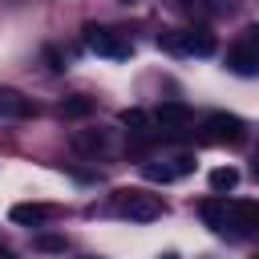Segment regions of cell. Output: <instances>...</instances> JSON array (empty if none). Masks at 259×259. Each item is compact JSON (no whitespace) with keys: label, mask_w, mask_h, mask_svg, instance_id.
<instances>
[{"label":"cell","mask_w":259,"mask_h":259,"mask_svg":"<svg viewBox=\"0 0 259 259\" xmlns=\"http://www.w3.org/2000/svg\"><path fill=\"white\" fill-rule=\"evenodd\" d=\"M198 214L219 235H251V231H259V202H247V198L219 194V198H206L198 206Z\"/></svg>","instance_id":"obj_1"},{"label":"cell","mask_w":259,"mask_h":259,"mask_svg":"<svg viewBox=\"0 0 259 259\" xmlns=\"http://www.w3.org/2000/svg\"><path fill=\"white\" fill-rule=\"evenodd\" d=\"M0 117L4 121H20V117H32V101L16 89H0Z\"/></svg>","instance_id":"obj_8"},{"label":"cell","mask_w":259,"mask_h":259,"mask_svg":"<svg viewBox=\"0 0 259 259\" xmlns=\"http://www.w3.org/2000/svg\"><path fill=\"white\" fill-rule=\"evenodd\" d=\"M89 109H93V101H89V97H69V101L61 105V113H65V117H85Z\"/></svg>","instance_id":"obj_14"},{"label":"cell","mask_w":259,"mask_h":259,"mask_svg":"<svg viewBox=\"0 0 259 259\" xmlns=\"http://www.w3.org/2000/svg\"><path fill=\"white\" fill-rule=\"evenodd\" d=\"M194 170V158L190 154H174V158H166V162H146L142 166V174L150 178V182H178V178H186Z\"/></svg>","instance_id":"obj_5"},{"label":"cell","mask_w":259,"mask_h":259,"mask_svg":"<svg viewBox=\"0 0 259 259\" xmlns=\"http://www.w3.org/2000/svg\"><path fill=\"white\" fill-rule=\"evenodd\" d=\"M227 69H231V73H239V77L259 73V57H255V49H251L247 40H239V45L227 53Z\"/></svg>","instance_id":"obj_7"},{"label":"cell","mask_w":259,"mask_h":259,"mask_svg":"<svg viewBox=\"0 0 259 259\" xmlns=\"http://www.w3.org/2000/svg\"><path fill=\"white\" fill-rule=\"evenodd\" d=\"M251 170H255V178H259V150H255V162H251Z\"/></svg>","instance_id":"obj_18"},{"label":"cell","mask_w":259,"mask_h":259,"mask_svg":"<svg viewBox=\"0 0 259 259\" xmlns=\"http://www.w3.org/2000/svg\"><path fill=\"white\" fill-rule=\"evenodd\" d=\"M202 130H206V142H243V121L235 117V113H210L206 121H202Z\"/></svg>","instance_id":"obj_6"},{"label":"cell","mask_w":259,"mask_h":259,"mask_svg":"<svg viewBox=\"0 0 259 259\" xmlns=\"http://www.w3.org/2000/svg\"><path fill=\"white\" fill-rule=\"evenodd\" d=\"M162 259H178V255H162Z\"/></svg>","instance_id":"obj_19"},{"label":"cell","mask_w":259,"mask_h":259,"mask_svg":"<svg viewBox=\"0 0 259 259\" xmlns=\"http://www.w3.org/2000/svg\"><path fill=\"white\" fill-rule=\"evenodd\" d=\"M235 186H239V170H235V166H214V170H210V190H214V194L235 190Z\"/></svg>","instance_id":"obj_13"},{"label":"cell","mask_w":259,"mask_h":259,"mask_svg":"<svg viewBox=\"0 0 259 259\" xmlns=\"http://www.w3.org/2000/svg\"><path fill=\"white\" fill-rule=\"evenodd\" d=\"M85 45H89L97 57H105V61H125V57L134 53V45H130L125 36L109 32V28H89V32H85Z\"/></svg>","instance_id":"obj_4"},{"label":"cell","mask_w":259,"mask_h":259,"mask_svg":"<svg viewBox=\"0 0 259 259\" xmlns=\"http://www.w3.org/2000/svg\"><path fill=\"white\" fill-rule=\"evenodd\" d=\"M243 40H247V45H251V49H255V57H259V24H251V28H247V36H243Z\"/></svg>","instance_id":"obj_16"},{"label":"cell","mask_w":259,"mask_h":259,"mask_svg":"<svg viewBox=\"0 0 259 259\" xmlns=\"http://www.w3.org/2000/svg\"><path fill=\"white\" fill-rule=\"evenodd\" d=\"M125 4H130V0H125Z\"/></svg>","instance_id":"obj_20"},{"label":"cell","mask_w":259,"mask_h":259,"mask_svg":"<svg viewBox=\"0 0 259 259\" xmlns=\"http://www.w3.org/2000/svg\"><path fill=\"white\" fill-rule=\"evenodd\" d=\"M0 259H12V251H8V243L0 239Z\"/></svg>","instance_id":"obj_17"},{"label":"cell","mask_w":259,"mask_h":259,"mask_svg":"<svg viewBox=\"0 0 259 259\" xmlns=\"http://www.w3.org/2000/svg\"><path fill=\"white\" fill-rule=\"evenodd\" d=\"M154 121H158L162 130H182V125H190V109H186L182 101H162V105L154 109Z\"/></svg>","instance_id":"obj_9"},{"label":"cell","mask_w":259,"mask_h":259,"mask_svg":"<svg viewBox=\"0 0 259 259\" xmlns=\"http://www.w3.org/2000/svg\"><path fill=\"white\" fill-rule=\"evenodd\" d=\"M8 214H12V223H24V227H45V223L53 219V206H45V202H16Z\"/></svg>","instance_id":"obj_10"},{"label":"cell","mask_w":259,"mask_h":259,"mask_svg":"<svg viewBox=\"0 0 259 259\" xmlns=\"http://www.w3.org/2000/svg\"><path fill=\"white\" fill-rule=\"evenodd\" d=\"M32 247H36V251H49V255H61V251H65V239H57V235H36Z\"/></svg>","instance_id":"obj_15"},{"label":"cell","mask_w":259,"mask_h":259,"mask_svg":"<svg viewBox=\"0 0 259 259\" xmlns=\"http://www.w3.org/2000/svg\"><path fill=\"white\" fill-rule=\"evenodd\" d=\"M73 150H81V154L109 150V134L105 130H81V134H73Z\"/></svg>","instance_id":"obj_11"},{"label":"cell","mask_w":259,"mask_h":259,"mask_svg":"<svg viewBox=\"0 0 259 259\" xmlns=\"http://www.w3.org/2000/svg\"><path fill=\"white\" fill-rule=\"evenodd\" d=\"M113 210L121 219H130V223H154V219H162V198L158 194H142V190H121Z\"/></svg>","instance_id":"obj_2"},{"label":"cell","mask_w":259,"mask_h":259,"mask_svg":"<svg viewBox=\"0 0 259 259\" xmlns=\"http://www.w3.org/2000/svg\"><path fill=\"white\" fill-rule=\"evenodd\" d=\"M121 125H125L130 134H138V138H146V134L154 130V117H150L146 109H121Z\"/></svg>","instance_id":"obj_12"},{"label":"cell","mask_w":259,"mask_h":259,"mask_svg":"<svg viewBox=\"0 0 259 259\" xmlns=\"http://www.w3.org/2000/svg\"><path fill=\"white\" fill-rule=\"evenodd\" d=\"M158 45L170 49V53H182V57H210V53H214V36H210L206 28H182V32L162 36Z\"/></svg>","instance_id":"obj_3"}]
</instances>
